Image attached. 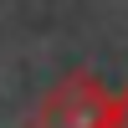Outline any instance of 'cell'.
I'll list each match as a JSON object with an SVG mask.
<instances>
[{"mask_svg":"<svg viewBox=\"0 0 128 128\" xmlns=\"http://www.w3.org/2000/svg\"><path fill=\"white\" fill-rule=\"evenodd\" d=\"M31 128H113V92L98 72L77 67L46 87V98L31 113Z\"/></svg>","mask_w":128,"mask_h":128,"instance_id":"1","label":"cell"},{"mask_svg":"<svg viewBox=\"0 0 128 128\" xmlns=\"http://www.w3.org/2000/svg\"><path fill=\"white\" fill-rule=\"evenodd\" d=\"M113 128H128V82L113 92Z\"/></svg>","mask_w":128,"mask_h":128,"instance_id":"2","label":"cell"}]
</instances>
